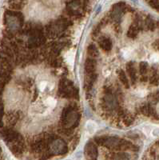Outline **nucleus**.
Segmentation results:
<instances>
[{
	"instance_id": "f257e3e1",
	"label": "nucleus",
	"mask_w": 159,
	"mask_h": 160,
	"mask_svg": "<svg viewBox=\"0 0 159 160\" xmlns=\"http://www.w3.org/2000/svg\"><path fill=\"white\" fill-rule=\"evenodd\" d=\"M86 131L89 135H94L95 131H97V125L93 121H88L86 124Z\"/></svg>"
},
{
	"instance_id": "f03ea898",
	"label": "nucleus",
	"mask_w": 159,
	"mask_h": 160,
	"mask_svg": "<svg viewBox=\"0 0 159 160\" xmlns=\"http://www.w3.org/2000/svg\"><path fill=\"white\" fill-rule=\"evenodd\" d=\"M43 104L47 108L52 110L55 108L56 106V99L53 97H47L43 101Z\"/></svg>"
},
{
	"instance_id": "7ed1b4c3",
	"label": "nucleus",
	"mask_w": 159,
	"mask_h": 160,
	"mask_svg": "<svg viewBox=\"0 0 159 160\" xmlns=\"http://www.w3.org/2000/svg\"><path fill=\"white\" fill-rule=\"evenodd\" d=\"M66 58H67L68 64H70L71 66H73L74 61V52L73 50H71V51H69L67 53Z\"/></svg>"
},
{
	"instance_id": "20e7f679",
	"label": "nucleus",
	"mask_w": 159,
	"mask_h": 160,
	"mask_svg": "<svg viewBox=\"0 0 159 160\" xmlns=\"http://www.w3.org/2000/svg\"><path fill=\"white\" fill-rule=\"evenodd\" d=\"M48 84H49L48 83V82L46 81V80H42V81H41V82L38 84V89H39V91L44 92V91L48 88Z\"/></svg>"
}]
</instances>
